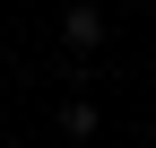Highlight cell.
<instances>
[{
    "instance_id": "1",
    "label": "cell",
    "mask_w": 156,
    "mask_h": 148,
    "mask_svg": "<svg viewBox=\"0 0 156 148\" xmlns=\"http://www.w3.org/2000/svg\"><path fill=\"white\" fill-rule=\"evenodd\" d=\"M61 44L78 52V61L104 44V9H95V0H69V17H61Z\"/></svg>"
},
{
    "instance_id": "2",
    "label": "cell",
    "mask_w": 156,
    "mask_h": 148,
    "mask_svg": "<svg viewBox=\"0 0 156 148\" xmlns=\"http://www.w3.org/2000/svg\"><path fill=\"white\" fill-rule=\"evenodd\" d=\"M61 139H95V105H87V96L61 105Z\"/></svg>"
}]
</instances>
